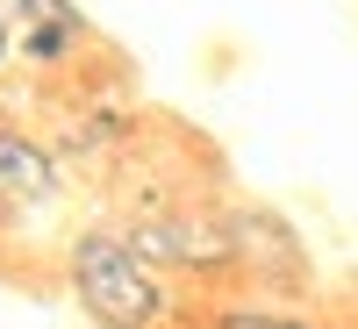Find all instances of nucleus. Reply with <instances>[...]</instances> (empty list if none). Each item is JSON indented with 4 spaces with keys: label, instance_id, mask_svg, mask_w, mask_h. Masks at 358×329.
<instances>
[{
    "label": "nucleus",
    "instance_id": "obj_1",
    "mask_svg": "<svg viewBox=\"0 0 358 329\" xmlns=\"http://www.w3.org/2000/svg\"><path fill=\"white\" fill-rule=\"evenodd\" d=\"M72 293L101 329H158L172 315L165 272L115 229H86L72 244Z\"/></svg>",
    "mask_w": 358,
    "mask_h": 329
},
{
    "label": "nucleus",
    "instance_id": "obj_2",
    "mask_svg": "<svg viewBox=\"0 0 358 329\" xmlns=\"http://www.w3.org/2000/svg\"><path fill=\"white\" fill-rule=\"evenodd\" d=\"M129 244L158 265V272H222L236 265V236L229 229H208L194 215H165V222H136Z\"/></svg>",
    "mask_w": 358,
    "mask_h": 329
},
{
    "label": "nucleus",
    "instance_id": "obj_3",
    "mask_svg": "<svg viewBox=\"0 0 358 329\" xmlns=\"http://www.w3.org/2000/svg\"><path fill=\"white\" fill-rule=\"evenodd\" d=\"M57 200V165L36 136L0 129V207H43Z\"/></svg>",
    "mask_w": 358,
    "mask_h": 329
},
{
    "label": "nucleus",
    "instance_id": "obj_4",
    "mask_svg": "<svg viewBox=\"0 0 358 329\" xmlns=\"http://www.w3.org/2000/svg\"><path fill=\"white\" fill-rule=\"evenodd\" d=\"M8 15H22V29H86V15L72 0H0Z\"/></svg>",
    "mask_w": 358,
    "mask_h": 329
},
{
    "label": "nucleus",
    "instance_id": "obj_5",
    "mask_svg": "<svg viewBox=\"0 0 358 329\" xmlns=\"http://www.w3.org/2000/svg\"><path fill=\"white\" fill-rule=\"evenodd\" d=\"M86 29H22V57H36V65H57V57L79 50Z\"/></svg>",
    "mask_w": 358,
    "mask_h": 329
},
{
    "label": "nucleus",
    "instance_id": "obj_6",
    "mask_svg": "<svg viewBox=\"0 0 358 329\" xmlns=\"http://www.w3.org/2000/svg\"><path fill=\"white\" fill-rule=\"evenodd\" d=\"M215 329H308V322H294V315H273V308H222Z\"/></svg>",
    "mask_w": 358,
    "mask_h": 329
},
{
    "label": "nucleus",
    "instance_id": "obj_7",
    "mask_svg": "<svg viewBox=\"0 0 358 329\" xmlns=\"http://www.w3.org/2000/svg\"><path fill=\"white\" fill-rule=\"evenodd\" d=\"M8 57H15V15L0 8V65H8Z\"/></svg>",
    "mask_w": 358,
    "mask_h": 329
}]
</instances>
